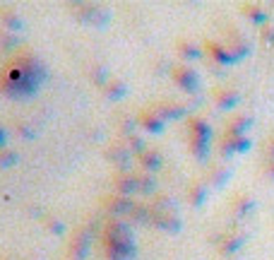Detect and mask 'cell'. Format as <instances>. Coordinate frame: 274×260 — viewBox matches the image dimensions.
<instances>
[{"label": "cell", "mask_w": 274, "mask_h": 260, "mask_svg": "<svg viewBox=\"0 0 274 260\" xmlns=\"http://www.w3.org/2000/svg\"><path fill=\"white\" fill-rule=\"evenodd\" d=\"M229 174H231L229 169H217L214 171V186H221L224 181H229Z\"/></svg>", "instance_id": "cell-13"}, {"label": "cell", "mask_w": 274, "mask_h": 260, "mask_svg": "<svg viewBox=\"0 0 274 260\" xmlns=\"http://www.w3.org/2000/svg\"><path fill=\"white\" fill-rule=\"evenodd\" d=\"M118 188L128 195L130 191H135L137 188V176H128V178H118Z\"/></svg>", "instance_id": "cell-8"}, {"label": "cell", "mask_w": 274, "mask_h": 260, "mask_svg": "<svg viewBox=\"0 0 274 260\" xmlns=\"http://www.w3.org/2000/svg\"><path fill=\"white\" fill-rule=\"evenodd\" d=\"M267 157H270V159H274V135L270 137V145H267Z\"/></svg>", "instance_id": "cell-17"}, {"label": "cell", "mask_w": 274, "mask_h": 260, "mask_svg": "<svg viewBox=\"0 0 274 260\" xmlns=\"http://www.w3.org/2000/svg\"><path fill=\"white\" fill-rule=\"evenodd\" d=\"M238 101H241V94L233 92V89H221L219 94H217V104H219L221 109H233Z\"/></svg>", "instance_id": "cell-4"}, {"label": "cell", "mask_w": 274, "mask_h": 260, "mask_svg": "<svg viewBox=\"0 0 274 260\" xmlns=\"http://www.w3.org/2000/svg\"><path fill=\"white\" fill-rule=\"evenodd\" d=\"M156 118H159V116H149V118H144V125H147V128H149V130H154V133H156V130H161V121H156Z\"/></svg>", "instance_id": "cell-14"}, {"label": "cell", "mask_w": 274, "mask_h": 260, "mask_svg": "<svg viewBox=\"0 0 274 260\" xmlns=\"http://www.w3.org/2000/svg\"><path fill=\"white\" fill-rule=\"evenodd\" d=\"M243 241H246V236H229V241H224V246H221V251L229 256V253H236L238 248L243 246Z\"/></svg>", "instance_id": "cell-7"}, {"label": "cell", "mask_w": 274, "mask_h": 260, "mask_svg": "<svg viewBox=\"0 0 274 260\" xmlns=\"http://www.w3.org/2000/svg\"><path fill=\"white\" fill-rule=\"evenodd\" d=\"M142 164L149 166V169H156V166L161 164V159H159V152H144V157H142Z\"/></svg>", "instance_id": "cell-10"}, {"label": "cell", "mask_w": 274, "mask_h": 260, "mask_svg": "<svg viewBox=\"0 0 274 260\" xmlns=\"http://www.w3.org/2000/svg\"><path fill=\"white\" fill-rule=\"evenodd\" d=\"M176 80L183 89H188V92H197V87H200V77H197V72L190 68H178L176 70Z\"/></svg>", "instance_id": "cell-1"}, {"label": "cell", "mask_w": 274, "mask_h": 260, "mask_svg": "<svg viewBox=\"0 0 274 260\" xmlns=\"http://www.w3.org/2000/svg\"><path fill=\"white\" fill-rule=\"evenodd\" d=\"M243 12H246L255 24H267V10H262L260 5H246Z\"/></svg>", "instance_id": "cell-5"}, {"label": "cell", "mask_w": 274, "mask_h": 260, "mask_svg": "<svg viewBox=\"0 0 274 260\" xmlns=\"http://www.w3.org/2000/svg\"><path fill=\"white\" fill-rule=\"evenodd\" d=\"M2 140H5V137H2V130H0V145H2Z\"/></svg>", "instance_id": "cell-18"}, {"label": "cell", "mask_w": 274, "mask_h": 260, "mask_svg": "<svg viewBox=\"0 0 274 260\" xmlns=\"http://www.w3.org/2000/svg\"><path fill=\"white\" fill-rule=\"evenodd\" d=\"M265 169H267V176L274 181V159H267V166H265Z\"/></svg>", "instance_id": "cell-16"}, {"label": "cell", "mask_w": 274, "mask_h": 260, "mask_svg": "<svg viewBox=\"0 0 274 260\" xmlns=\"http://www.w3.org/2000/svg\"><path fill=\"white\" fill-rule=\"evenodd\" d=\"M250 210H255V200H250V198H246V195H241V198L236 200V215H238V217H246Z\"/></svg>", "instance_id": "cell-6"}, {"label": "cell", "mask_w": 274, "mask_h": 260, "mask_svg": "<svg viewBox=\"0 0 274 260\" xmlns=\"http://www.w3.org/2000/svg\"><path fill=\"white\" fill-rule=\"evenodd\" d=\"M72 251H75V258H77V260L84 258V251H87V236H84V234L77 239V244L72 246Z\"/></svg>", "instance_id": "cell-12"}, {"label": "cell", "mask_w": 274, "mask_h": 260, "mask_svg": "<svg viewBox=\"0 0 274 260\" xmlns=\"http://www.w3.org/2000/svg\"><path fill=\"white\" fill-rule=\"evenodd\" d=\"M253 125V116H236L231 123H229V133L226 135H233V137H243L250 130Z\"/></svg>", "instance_id": "cell-2"}, {"label": "cell", "mask_w": 274, "mask_h": 260, "mask_svg": "<svg viewBox=\"0 0 274 260\" xmlns=\"http://www.w3.org/2000/svg\"><path fill=\"white\" fill-rule=\"evenodd\" d=\"M106 92L111 94V99H118V96H123V94H125V84H123V82H118V80H111V84L106 87Z\"/></svg>", "instance_id": "cell-9"}, {"label": "cell", "mask_w": 274, "mask_h": 260, "mask_svg": "<svg viewBox=\"0 0 274 260\" xmlns=\"http://www.w3.org/2000/svg\"><path fill=\"white\" fill-rule=\"evenodd\" d=\"M262 36H265L270 43H274V27H267L265 31H262Z\"/></svg>", "instance_id": "cell-15"}, {"label": "cell", "mask_w": 274, "mask_h": 260, "mask_svg": "<svg viewBox=\"0 0 274 260\" xmlns=\"http://www.w3.org/2000/svg\"><path fill=\"white\" fill-rule=\"evenodd\" d=\"M207 48H209V53L214 55V60H217V63H224V65L236 63V60H233V55H231V51H229L226 46H219V43H207Z\"/></svg>", "instance_id": "cell-3"}, {"label": "cell", "mask_w": 274, "mask_h": 260, "mask_svg": "<svg viewBox=\"0 0 274 260\" xmlns=\"http://www.w3.org/2000/svg\"><path fill=\"white\" fill-rule=\"evenodd\" d=\"M190 193H192V203H195V205H202V203H205V195H207L205 186H200V183H195Z\"/></svg>", "instance_id": "cell-11"}]
</instances>
